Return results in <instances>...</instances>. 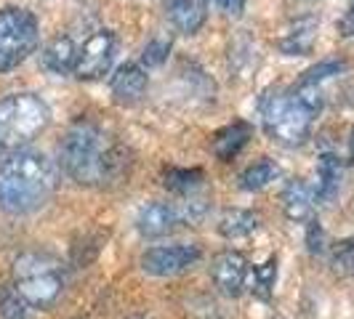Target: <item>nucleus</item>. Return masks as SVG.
<instances>
[{
	"instance_id": "nucleus-1",
	"label": "nucleus",
	"mask_w": 354,
	"mask_h": 319,
	"mask_svg": "<svg viewBox=\"0 0 354 319\" xmlns=\"http://www.w3.org/2000/svg\"><path fill=\"white\" fill-rule=\"evenodd\" d=\"M62 168L80 186H112L131 173V155L115 136H109L93 120H77L64 133L62 146Z\"/></svg>"
},
{
	"instance_id": "nucleus-2",
	"label": "nucleus",
	"mask_w": 354,
	"mask_h": 319,
	"mask_svg": "<svg viewBox=\"0 0 354 319\" xmlns=\"http://www.w3.org/2000/svg\"><path fill=\"white\" fill-rule=\"evenodd\" d=\"M59 189V168L48 155L19 149L0 162V211L30 215L46 208Z\"/></svg>"
},
{
	"instance_id": "nucleus-3",
	"label": "nucleus",
	"mask_w": 354,
	"mask_h": 319,
	"mask_svg": "<svg viewBox=\"0 0 354 319\" xmlns=\"http://www.w3.org/2000/svg\"><path fill=\"white\" fill-rule=\"evenodd\" d=\"M317 106L309 104L296 88L269 90L261 99V123L266 136L283 146H301L317 117Z\"/></svg>"
},
{
	"instance_id": "nucleus-4",
	"label": "nucleus",
	"mask_w": 354,
	"mask_h": 319,
	"mask_svg": "<svg viewBox=\"0 0 354 319\" xmlns=\"http://www.w3.org/2000/svg\"><path fill=\"white\" fill-rule=\"evenodd\" d=\"M11 287L30 309H51L64 293V264L48 253H21L14 261Z\"/></svg>"
},
{
	"instance_id": "nucleus-5",
	"label": "nucleus",
	"mask_w": 354,
	"mask_h": 319,
	"mask_svg": "<svg viewBox=\"0 0 354 319\" xmlns=\"http://www.w3.org/2000/svg\"><path fill=\"white\" fill-rule=\"evenodd\" d=\"M51 123V109L35 93H11L0 99V155L19 152L35 142Z\"/></svg>"
},
{
	"instance_id": "nucleus-6",
	"label": "nucleus",
	"mask_w": 354,
	"mask_h": 319,
	"mask_svg": "<svg viewBox=\"0 0 354 319\" xmlns=\"http://www.w3.org/2000/svg\"><path fill=\"white\" fill-rule=\"evenodd\" d=\"M40 40V24L32 11L21 6L0 8V75L17 70L35 53Z\"/></svg>"
},
{
	"instance_id": "nucleus-7",
	"label": "nucleus",
	"mask_w": 354,
	"mask_h": 319,
	"mask_svg": "<svg viewBox=\"0 0 354 319\" xmlns=\"http://www.w3.org/2000/svg\"><path fill=\"white\" fill-rule=\"evenodd\" d=\"M115 51H118L115 32L112 30H96L77 51L75 75L80 80H102L112 67V61H115Z\"/></svg>"
},
{
	"instance_id": "nucleus-8",
	"label": "nucleus",
	"mask_w": 354,
	"mask_h": 319,
	"mask_svg": "<svg viewBox=\"0 0 354 319\" xmlns=\"http://www.w3.org/2000/svg\"><path fill=\"white\" fill-rule=\"evenodd\" d=\"M203 258L200 245H158L142 255V269L149 277H176Z\"/></svg>"
},
{
	"instance_id": "nucleus-9",
	"label": "nucleus",
	"mask_w": 354,
	"mask_h": 319,
	"mask_svg": "<svg viewBox=\"0 0 354 319\" xmlns=\"http://www.w3.org/2000/svg\"><path fill=\"white\" fill-rule=\"evenodd\" d=\"M211 280L227 298H237L248 282V261L240 250H221L211 261Z\"/></svg>"
},
{
	"instance_id": "nucleus-10",
	"label": "nucleus",
	"mask_w": 354,
	"mask_h": 319,
	"mask_svg": "<svg viewBox=\"0 0 354 319\" xmlns=\"http://www.w3.org/2000/svg\"><path fill=\"white\" fill-rule=\"evenodd\" d=\"M184 224L181 211L174 202H147L136 215V229L144 240H160L168 237Z\"/></svg>"
},
{
	"instance_id": "nucleus-11",
	"label": "nucleus",
	"mask_w": 354,
	"mask_h": 319,
	"mask_svg": "<svg viewBox=\"0 0 354 319\" xmlns=\"http://www.w3.org/2000/svg\"><path fill=\"white\" fill-rule=\"evenodd\" d=\"M317 30H319V21L315 17L296 19V21H290L283 32H280L277 48L285 56H306V53H312L315 43H317Z\"/></svg>"
},
{
	"instance_id": "nucleus-12",
	"label": "nucleus",
	"mask_w": 354,
	"mask_h": 319,
	"mask_svg": "<svg viewBox=\"0 0 354 319\" xmlns=\"http://www.w3.org/2000/svg\"><path fill=\"white\" fill-rule=\"evenodd\" d=\"M147 86H149L147 70L133 61H125L123 67H118V72L112 75V96L118 104H136L147 93Z\"/></svg>"
},
{
	"instance_id": "nucleus-13",
	"label": "nucleus",
	"mask_w": 354,
	"mask_h": 319,
	"mask_svg": "<svg viewBox=\"0 0 354 319\" xmlns=\"http://www.w3.org/2000/svg\"><path fill=\"white\" fill-rule=\"evenodd\" d=\"M283 213L288 221L293 224H304V221H312V213H315V189L304 181V178H290L283 189Z\"/></svg>"
},
{
	"instance_id": "nucleus-14",
	"label": "nucleus",
	"mask_w": 354,
	"mask_h": 319,
	"mask_svg": "<svg viewBox=\"0 0 354 319\" xmlns=\"http://www.w3.org/2000/svg\"><path fill=\"white\" fill-rule=\"evenodd\" d=\"M165 8L181 35H197L208 21V0H165Z\"/></svg>"
},
{
	"instance_id": "nucleus-15",
	"label": "nucleus",
	"mask_w": 354,
	"mask_h": 319,
	"mask_svg": "<svg viewBox=\"0 0 354 319\" xmlns=\"http://www.w3.org/2000/svg\"><path fill=\"white\" fill-rule=\"evenodd\" d=\"M341 181H344V160L333 155V152L319 155L315 197H317L319 202H333L338 192H341Z\"/></svg>"
},
{
	"instance_id": "nucleus-16",
	"label": "nucleus",
	"mask_w": 354,
	"mask_h": 319,
	"mask_svg": "<svg viewBox=\"0 0 354 319\" xmlns=\"http://www.w3.org/2000/svg\"><path fill=\"white\" fill-rule=\"evenodd\" d=\"M77 46L70 35H56L43 48V64L46 70L53 72V75H70L75 72V64H77Z\"/></svg>"
},
{
	"instance_id": "nucleus-17",
	"label": "nucleus",
	"mask_w": 354,
	"mask_h": 319,
	"mask_svg": "<svg viewBox=\"0 0 354 319\" xmlns=\"http://www.w3.org/2000/svg\"><path fill=\"white\" fill-rule=\"evenodd\" d=\"M250 136H253V128H250L248 123H243V120L224 125V128L213 136V144H211L213 155L218 160H224V162H230L232 157L240 155V149L250 142Z\"/></svg>"
},
{
	"instance_id": "nucleus-18",
	"label": "nucleus",
	"mask_w": 354,
	"mask_h": 319,
	"mask_svg": "<svg viewBox=\"0 0 354 319\" xmlns=\"http://www.w3.org/2000/svg\"><path fill=\"white\" fill-rule=\"evenodd\" d=\"M162 184L168 192L184 197L200 195L203 184H205V173L200 168H165L162 171Z\"/></svg>"
},
{
	"instance_id": "nucleus-19",
	"label": "nucleus",
	"mask_w": 354,
	"mask_h": 319,
	"mask_svg": "<svg viewBox=\"0 0 354 319\" xmlns=\"http://www.w3.org/2000/svg\"><path fill=\"white\" fill-rule=\"evenodd\" d=\"M259 229V215L243 208H230L218 215V234L224 240H243Z\"/></svg>"
},
{
	"instance_id": "nucleus-20",
	"label": "nucleus",
	"mask_w": 354,
	"mask_h": 319,
	"mask_svg": "<svg viewBox=\"0 0 354 319\" xmlns=\"http://www.w3.org/2000/svg\"><path fill=\"white\" fill-rule=\"evenodd\" d=\"M280 173H283V171H280V165H277L274 160L261 157L259 162L248 165V168L240 173V189H245V192H261L269 184H274V181L280 178Z\"/></svg>"
},
{
	"instance_id": "nucleus-21",
	"label": "nucleus",
	"mask_w": 354,
	"mask_h": 319,
	"mask_svg": "<svg viewBox=\"0 0 354 319\" xmlns=\"http://www.w3.org/2000/svg\"><path fill=\"white\" fill-rule=\"evenodd\" d=\"M349 70V64L346 61H341V59H330V61H322L317 67H312V70H306L301 75V80H299V86H309V88H322L328 80H333L338 75H344V72Z\"/></svg>"
},
{
	"instance_id": "nucleus-22",
	"label": "nucleus",
	"mask_w": 354,
	"mask_h": 319,
	"mask_svg": "<svg viewBox=\"0 0 354 319\" xmlns=\"http://www.w3.org/2000/svg\"><path fill=\"white\" fill-rule=\"evenodd\" d=\"M274 282H277V255H269L261 266H253V293H256V298L269 301Z\"/></svg>"
},
{
	"instance_id": "nucleus-23",
	"label": "nucleus",
	"mask_w": 354,
	"mask_h": 319,
	"mask_svg": "<svg viewBox=\"0 0 354 319\" xmlns=\"http://www.w3.org/2000/svg\"><path fill=\"white\" fill-rule=\"evenodd\" d=\"M330 266L338 277H354V237H346L330 248Z\"/></svg>"
},
{
	"instance_id": "nucleus-24",
	"label": "nucleus",
	"mask_w": 354,
	"mask_h": 319,
	"mask_svg": "<svg viewBox=\"0 0 354 319\" xmlns=\"http://www.w3.org/2000/svg\"><path fill=\"white\" fill-rule=\"evenodd\" d=\"M0 319H30V306L14 293V287L0 290Z\"/></svg>"
},
{
	"instance_id": "nucleus-25",
	"label": "nucleus",
	"mask_w": 354,
	"mask_h": 319,
	"mask_svg": "<svg viewBox=\"0 0 354 319\" xmlns=\"http://www.w3.org/2000/svg\"><path fill=\"white\" fill-rule=\"evenodd\" d=\"M168 53H171V43L168 40H152V43H147L142 59L147 67H160L168 59Z\"/></svg>"
},
{
	"instance_id": "nucleus-26",
	"label": "nucleus",
	"mask_w": 354,
	"mask_h": 319,
	"mask_svg": "<svg viewBox=\"0 0 354 319\" xmlns=\"http://www.w3.org/2000/svg\"><path fill=\"white\" fill-rule=\"evenodd\" d=\"M213 6L227 17H243L245 11V0H213Z\"/></svg>"
},
{
	"instance_id": "nucleus-27",
	"label": "nucleus",
	"mask_w": 354,
	"mask_h": 319,
	"mask_svg": "<svg viewBox=\"0 0 354 319\" xmlns=\"http://www.w3.org/2000/svg\"><path fill=\"white\" fill-rule=\"evenodd\" d=\"M306 242L312 253H322V229H319V221H309V231H306Z\"/></svg>"
},
{
	"instance_id": "nucleus-28",
	"label": "nucleus",
	"mask_w": 354,
	"mask_h": 319,
	"mask_svg": "<svg viewBox=\"0 0 354 319\" xmlns=\"http://www.w3.org/2000/svg\"><path fill=\"white\" fill-rule=\"evenodd\" d=\"M338 30H341L344 37H354V0H352V6L346 8V14L341 17V21H338Z\"/></svg>"
},
{
	"instance_id": "nucleus-29",
	"label": "nucleus",
	"mask_w": 354,
	"mask_h": 319,
	"mask_svg": "<svg viewBox=\"0 0 354 319\" xmlns=\"http://www.w3.org/2000/svg\"><path fill=\"white\" fill-rule=\"evenodd\" d=\"M349 160L354 162V128H352V139H349Z\"/></svg>"
}]
</instances>
